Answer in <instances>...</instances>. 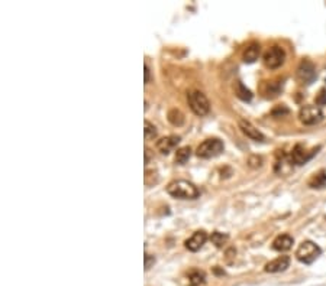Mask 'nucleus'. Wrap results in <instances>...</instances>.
<instances>
[{
    "label": "nucleus",
    "instance_id": "1",
    "mask_svg": "<svg viewBox=\"0 0 326 286\" xmlns=\"http://www.w3.org/2000/svg\"><path fill=\"white\" fill-rule=\"evenodd\" d=\"M167 192L180 200H196L200 195V191L197 190V187L186 179H177L168 184L167 187Z\"/></svg>",
    "mask_w": 326,
    "mask_h": 286
},
{
    "label": "nucleus",
    "instance_id": "2",
    "mask_svg": "<svg viewBox=\"0 0 326 286\" xmlns=\"http://www.w3.org/2000/svg\"><path fill=\"white\" fill-rule=\"evenodd\" d=\"M187 101L189 106L191 109V112L196 116H206L210 110V103H209L208 97L199 91V90H191L187 94Z\"/></svg>",
    "mask_w": 326,
    "mask_h": 286
},
{
    "label": "nucleus",
    "instance_id": "3",
    "mask_svg": "<svg viewBox=\"0 0 326 286\" xmlns=\"http://www.w3.org/2000/svg\"><path fill=\"white\" fill-rule=\"evenodd\" d=\"M321 255H322L321 247L316 243L310 241V240H304L296 250V259L299 262L304 263V264L313 263Z\"/></svg>",
    "mask_w": 326,
    "mask_h": 286
},
{
    "label": "nucleus",
    "instance_id": "4",
    "mask_svg": "<svg viewBox=\"0 0 326 286\" xmlns=\"http://www.w3.org/2000/svg\"><path fill=\"white\" fill-rule=\"evenodd\" d=\"M223 142L213 138V139H206L205 142H202L199 144L196 153L199 158L202 159H210V158H215L217 155H220L223 152Z\"/></svg>",
    "mask_w": 326,
    "mask_h": 286
},
{
    "label": "nucleus",
    "instance_id": "5",
    "mask_svg": "<svg viewBox=\"0 0 326 286\" xmlns=\"http://www.w3.org/2000/svg\"><path fill=\"white\" fill-rule=\"evenodd\" d=\"M299 120L306 124V126H315L318 123H321L324 120V112L319 106H312V104H307V106H303L299 112Z\"/></svg>",
    "mask_w": 326,
    "mask_h": 286
},
{
    "label": "nucleus",
    "instance_id": "6",
    "mask_svg": "<svg viewBox=\"0 0 326 286\" xmlns=\"http://www.w3.org/2000/svg\"><path fill=\"white\" fill-rule=\"evenodd\" d=\"M296 78L300 84H304V86H309V84H312L315 81V78H316V68H315L312 61L303 59L299 64L296 71Z\"/></svg>",
    "mask_w": 326,
    "mask_h": 286
},
{
    "label": "nucleus",
    "instance_id": "7",
    "mask_svg": "<svg viewBox=\"0 0 326 286\" xmlns=\"http://www.w3.org/2000/svg\"><path fill=\"white\" fill-rule=\"evenodd\" d=\"M263 61H264V65H266L267 68L275 70V68H278V67H281V65L284 64V61H286V52H284V49H283L281 47L274 45V47H271L270 49L266 51Z\"/></svg>",
    "mask_w": 326,
    "mask_h": 286
},
{
    "label": "nucleus",
    "instance_id": "8",
    "mask_svg": "<svg viewBox=\"0 0 326 286\" xmlns=\"http://www.w3.org/2000/svg\"><path fill=\"white\" fill-rule=\"evenodd\" d=\"M319 149H321V147L318 146V147H313V149L309 150L304 144L299 143V144H296V146L293 147V150H292V153H290V161H292V164H295V165H304L307 161H310V159L318 153Z\"/></svg>",
    "mask_w": 326,
    "mask_h": 286
},
{
    "label": "nucleus",
    "instance_id": "9",
    "mask_svg": "<svg viewBox=\"0 0 326 286\" xmlns=\"http://www.w3.org/2000/svg\"><path fill=\"white\" fill-rule=\"evenodd\" d=\"M206 240H208L206 231L199 230V231L193 233V236L189 237V238L184 241V246H186V249L190 250V252H199V250L205 246Z\"/></svg>",
    "mask_w": 326,
    "mask_h": 286
},
{
    "label": "nucleus",
    "instance_id": "10",
    "mask_svg": "<svg viewBox=\"0 0 326 286\" xmlns=\"http://www.w3.org/2000/svg\"><path fill=\"white\" fill-rule=\"evenodd\" d=\"M239 129L242 130V133L246 136V138H249V139H252V141H255V142H263L266 138H264V135L251 123V121H248V120H239Z\"/></svg>",
    "mask_w": 326,
    "mask_h": 286
},
{
    "label": "nucleus",
    "instance_id": "11",
    "mask_svg": "<svg viewBox=\"0 0 326 286\" xmlns=\"http://www.w3.org/2000/svg\"><path fill=\"white\" fill-rule=\"evenodd\" d=\"M180 136H176V135H170V136H165L163 139H160L157 142V149L160 150V153L163 155H168L170 152H173L177 144L180 143Z\"/></svg>",
    "mask_w": 326,
    "mask_h": 286
},
{
    "label": "nucleus",
    "instance_id": "12",
    "mask_svg": "<svg viewBox=\"0 0 326 286\" xmlns=\"http://www.w3.org/2000/svg\"><path fill=\"white\" fill-rule=\"evenodd\" d=\"M289 266H290V258L289 256H280V258L268 262L266 267H264V270L268 273H278V272H284Z\"/></svg>",
    "mask_w": 326,
    "mask_h": 286
},
{
    "label": "nucleus",
    "instance_id": "13",
    "mask_svg": "<svg viewBox=\"0 0 326 286\" xmlns=\"http://www.w3.org/2000/svg\"><path fill=\"white\" fill-rule=\"evenodd\" d=\"M293 243H295V240H293L292 236H289V234H280V236H277V237L274 238V241H272V249H274L275 252H287V250L292 249Z\"/></svg>",
    "mask_w": 326,
    "mask_h": 286
},
{
    "label": "nucleus",
    "instance_id": "14",
    "mask_svg": "<svg viewBox=\"0 0 326 286\" xmlns=\"http://www.w3.org/2000/svg\"><path fill=\"white\" fill-rule=\"evenodd\" d=\"M283 90V81L281 80H271L263 84V94L267 98H275Z\"/></svg>",
    "mask_w": 326,
    "mask_h": 286
},
{
    "label": "nucleus",
    "instance_id": "15",
    "mask_svg": "<svg viewBox=\"0 0 326 286\" xmlns=\"http://www.w3.org/2000/svg\"><path fill=\"white\" fill-rule=\"evenodd\" d=\"M261 54V47L258 42H251L245 49H244V54H242V59L248 64H252L255 62L258 57Z\"/></svg>",
    "mask_w": 326,
    "mask_h": 286
},
{
    "label": "nucleus",
    "instance_id": "16",
    "mask_svg": "<svg viewBox=\"0 0 326 286\" xmlns=\"http://www.w3.org/2000/svg\"><path fill=\"white\" fill-rule=\"evenodd\" d=\"M307 185H309L312 190H324L326 187L325 169H321L319 172H316L315 175H312V178L307 181Z\"/></svg>",
    "mask_w": 326,
    "mask_h": 286
},
{
    "label": "nucleus",
    "instance_id": "17",
    "mask_svg": "<svg viewBox=\"0 0 326 286\" xmlns=\"http://www.w3.org/2000/svg\"><path fill=\"white\" fill-rule=\"evenodd\" d=\"M206 282V275L203 270L193 269L187 273V286H200Z\"/></svg>",
    "mask_w": 326,
    "mask_h": 286
},
{
    "label": "nucleus",
    "instance_id": "18",
    "mask_svg": "<svg viewBox=\"0 0 326 286\" xmlns=\"http://www.w3.org/2000/svg\"><path fill=\"white\" fill-rule=\"evenodd\" d=\"M235 94H237L238 98L242 100V101H251V100H252V93H251V90L246 88L241 81L235 83Z\"/></svg>",
    "mask_w": 326,
    "mask_h": 286
},
{
    "label": "nucleus",
    "instance_id": "19",
    "mask_svg": "<svg viewBox=\"0 0 326 286\" xmlns=\"http://www.w3.org/2000/svg\"><path fill=\"white\" fill-rule=\"evenodd\" d=\"M190 156H191V149H190V146H183V147H180V149H177V152H176V164L184 165V164L190 159Z\"/></svg>",
    "mask_w": 326,
    "mask_h": 286
},
{
    "label": "nucleus",
    "instance_id": "20",
    "mask_svg": "<svg viewBox=\"0 0 326 286\" xmlns=\"http://www.w3.org/2000/svg\"><path fill=\"white\" fill-rule=\"evenodd\" d=\"M168 121L173 126H183L184 123V115L178 110V109H173L168 112Z\"/></svg>",
    "mask_w": 326,
    "mask_h": 286
},
{
    "label": "nucleus",
    "instance_id": "21",
    "mask_svg": "<svg viewBox=\"0 0 326 286\" xmlns=\"http://www.w3.org/2000/svg\"><path fill=\"white\" fill-rule=\"evenodd\" d=\"M228 238H229V236H228V234H223V233H220V231H213L212 236H210V240H212V243H213L216 247H223V244L228 241Z\"/></svg>",
    "mask_w": 326,
    "mask_h": 286
},
{
    "label": "nucleus",
    "instance_id": "22",
    "mask_svg": "<svg viewBox=\"0 0 326 286\" xmlns=\"http://www.w3.org/2000/svg\"><path fill=\"white\" fill-rule=\"evenodd\" d=\"M144 136H145V141H152L157 138V129L148 120L144 121Z\"/></svg>",
    "mask_w": 326,
    "mask_h": 286
},
{
    "label": "nucleus",
    "instance_id": "23",
    "mask_svg": "<svg viewBox=\"0 0 326 286\" xmlns=\"http://www.w3.org/2000/svg\"><path fill=\"white\" fill-rule=\"evenodd\" d=\"M248 165H249L251 168H260V167L263 165V158L254 155V156H251V158L248 159Z\"/></svg>",
    "mask_w": 326,
    "mask_h": 286
},
{
    "label": "nucleus",
    "instance_id": "24",
    "mask_svg": "<svg viewBox=\"0 0 326 286\" xmlns=\"http://www.w3.org/2000/svg\"><path fill=\"white\" fill-rule=\"evenodd\" d=\"M326 104V88H321L319 94L316 95V106L322 107Z\"/></svg>",
    "mask_w": 326,
    "mask_h": 286
},
{
    "label": "nucleus",
    "instance_id": "25",
    "mask_svg": "<svg viewBox=\"0 0 326 286\" xmlns=\"http://www.w3.org/2000/svg\"><path fill=\"white\" fill-rule=\"evenodd\" d=\"M283 115H289V109L286 106H278L277 109L272 110V116H283Z\"/></svg>",
    "mask_w": 326,
    "mask_h": 286
},
{
    "label": "nucleus",
    "instance_id": "26",
    "mask_svg": "<svg viewBox=\"0 0 326 286\" xmlns=\"http://www.w3.org/2000/svg\"><path fill=\"white\" fill-rule=\"evenodd\" d=\"M154 262H155V259L151 258L149 255H145V270H148L151 264H154Z\"/></svg>",
    "mask_w": 326,
    "mask_h": 286
},
{
    "label": "nucleus",
    "instance_id": "27",
    "mask_svg": "<svg viewBox=\"0 0 326 286\" xmlns=\"http://www.w3.org/2000/svg\"><path fill=\"white\" fill-rule=\"evenodd\" d=\"M144 70H145V84H148L149 81H151V75H149V68L147 64L144 65Z\"/></svg>",
    "mask_w": 326,
    "mask_h": 286
}]
</instances>
